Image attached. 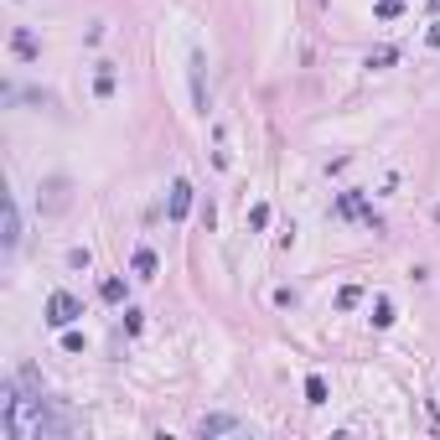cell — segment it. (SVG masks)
Wrapping results in <instances>:
<instances>
[{"instance_id": "obj_1", "label": "cell", "mask_w": 440, "mask_h": 440, "mask_svg": "<svg viewBox=\"0 0 440 440\" xmlns=\"http://www.w3.org/2000/svg\"><path fill=\"white\" fill-rule=\"evenodd\" d=\"M0 430L5 440H42V435H62V419H52V409L42 404V394H21V383H0Z\"/></svg>"}, {"instance_id": "obj_2", "label": "cell", "mask_w": 440, "mask_h": 440, "mask_svg": "<svg viewBox=\"0 0 440 440\" xmlns=\"http://www.w3.org/2000/svg\"><path fill=\"white\" fill-rule=\"evenodd\" d=\"M83 316V301L68 295V290H52V301H47V326H73Z\"/></svg>"}, {"instance_id": "obj_3", "label": "cell", "mask_w": 440, "mask_h": 440, "mask_svg": "<svg viewBox=\"0 0 440 440\" xmlns=\"http://www.w3.org/2000/svg\"><path fill=\"white\" fill-rule=\"evenodd\" d=\"M16 243H21V212H16V202L5 197V254H11Z\"/></svg>"}, {"instance_id": "obj_4", "label": "cell", "mask_w": 440, "mask_h": 440, "mask_svg": "<svg viewBox=\"0 0 440 440\" xmlns=\"http://www.w3.org/2000/svg\"><path fill=\"white\" fill-rule=\"evenodd\" d=\"M11 52H16L21 62H36V52H42V47H36L32 32H16V36H11Z\"/></svg>"}, {"instance_id": "obj_5", "label": "cell", "mask_w": 440, "mask_h": 440, "mask_svg": "<svg viewBox=\"0 0 440 440\" xmlns=\"http://www.w3.org/2000/svg\"><path fill=\"white\" fill-rule=\"evenodd\" d=\"M186 208H192V186L176 182V186H171V223H182V218H186Z\"/></svg>"}, {"instance_id": "obj_6", "label": "cell", "mask_w": 440, "mask_h": 440, "mask_svg": "<svg viewBox=\"0 0 440 440\" xmlns=\"http://www.w3.org/2000/svg\"><path fill=\"white\" fill-rule=\"evenodd\" d=\"M130 269H135V280H156V254L151 249H135V265Z\"/></svg>"}, {"instance_id": "obj_7", "label": "cell", "mask_w": 440, "mask_h": 440, "mask_svg": "<svg viewBox=\"0 0 440 440\" xmlns=\"http://www.w3.org/2000/svg\"><path fill=\"white\" fill-rule=\"evenodd\" d=\"M228 430H243L239 419H228V415H212V419H202V435H228Z\"/></svg>"}, {"instance_id": "obj_8", "label": "cell", "mask_w": 440, "mask_h": 440, "mask_svg": "<svg viewBox=\"0 0 440 440\" xmlns=\"http://www.w3.org/2000/svg\"><path fill=\"white\" fill-rule=\"evenodd\" d=\"M99 295H104L109 306H119V301H125V280H114V275H109L104 285H99Z\"/></svg>"}, {"instance_id": "obj_9", "label": "cell", "mask_w": 440, "mask_h": 440, "mask_svg": "<svg viewBox=\"0 0 440 440\" xmlns=\"http://www.w3.org/2000/svg\"><path fill=\"white\" fill-rule=\"evenodd\" d=\"M306 404H326V383L316 378V373L306 378Z\"/></svg>"}, {"instance_id": "obj_10", "label": "cell", "mask_w": 440, "mask_h": 440, "mask_svg": "<svg viewBox=\"0 0 440 440\" xmlns=\"http://www.w3.org/2000/svg\"><path fill=\"white\" fill-rule=\"evenodd\" d=\"M389 321H394V306H389V301H373V326H389Z\"/></svg>"}, {"instance_id": "obj_11", "label": "cell", "mask_w": 440, "mask_h": 440, "mask_svg": "<svg viewBox=\"0 0 440 440\" xmlns=\"http://www.w3.org/2000/svg\"><path fill=\"white\" fill-rule=\"evenodd\" d=\"M399 5H404V0H378V21H394Z\"/></svg>"}, {"instance_id": "obj_12", "label": "cell", "mask_w": 440, "mask_h": 440, "mask_svg": "<svg viewBox=\"0 0 440 440\" xmlns=\"http://www.w3.org/2000/svg\"><path fill=\"white\" fill-rule=\"evenodd\" d=\"M358 295H363V290H358V285H347L342 295H337V306H342V311H352V306H358Z\"/></svg>"}, {"instance_id": "obj_13", "label": "cell", "mask_w": 440, "mask_h": 440, "mask_svg": "<svg viewBox=\"0 0 440 440\" xmlns=\"http://www.w3.org/2000/svg\"><path fill=\"white\" fill-rule=\"evenodd\" d=\"M265 223H269V208H265V202H259V208L249 212V228H265Z\"/></svg>"}, {"instance_id": "obj_14", "label": "cell", "mask_w": 440, "mask_h": 440, "mask_svg": "<svg viewBox=\"0 0 440 440\" xmlns=\"http://www.w3.org/2000/svg\"><path fill=\"white\" fill-rule=\"evenodd\" d=\"M430 47H440V21H435V26H430Z\"/></svg>"}, {"instance_id": "obj_15", "label": "cell", "mask_w": 440, "mask_h": 440, "mask_svg": "<svg viewBox=\"0 0 440 440\" xmlns=\"http://www.w3.org/2000/svg\"><path fill=\"white\" fill-rule=\"evenodd\" d=\"M430 5H435V11H440V0H430Z\"/></svg>"}]
</instances>
